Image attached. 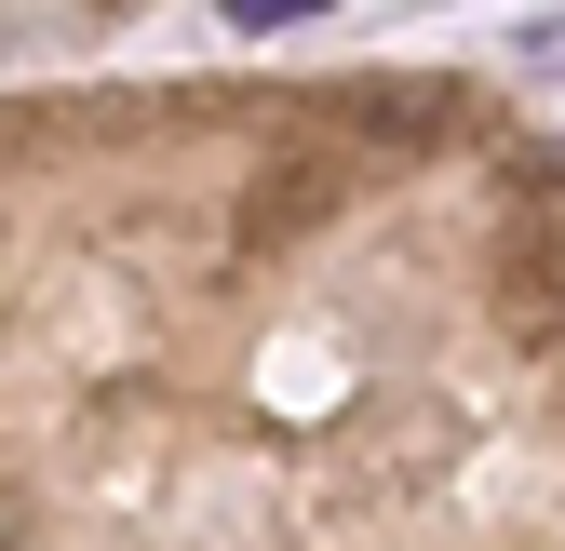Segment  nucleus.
<instances>
[{"label":"nucleus","instance_id":"1","mask_svg":"<svg viewBox=\"0 0 565 551\" xmlns=\"http://www.w3.org/2000/svg\"><path fill=\"white\" fill-rule=\"evenodd\" d=\"M310 14H323V0H230V28H243V41H269V28H310Z\"/></svg>","mask_w":565,"mask_h":551}]
</instances>
